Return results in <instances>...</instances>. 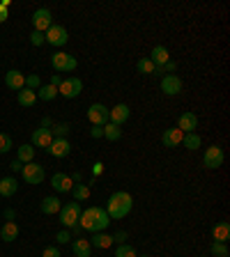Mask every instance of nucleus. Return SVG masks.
I'll list each match as a JSON object with an SVG mask.
<instances>
[{"mask_svg":"<svg viewBox=\"0 0 230 257\" xmlns=\"http://www.w3.org/2000/svg\"><path fill=\"white\" fill-rule=\"evenodd\" d=\"M150 60H152V65L157 67V69H161V67H164L166 62L170 60L168 49H166V46H154L152 53H150Z\"/></svg>","mask_w":230,"mask_h":257,"instance_id":"nucleus-19","label":"nucleus"},{"mask_svg":"<svg viewBox=\"0 0 230 257\" xmlns=\"http://www.w3.org/2000/svg\"><path fill=\"white\" fill-rule=\"evenodd\" d=\"M55 241H58V243H67V241H69V232L67 230L58 232V234H55Z\"/></svg>","mask_w":230,"mask_h":257,"instance_id":"nucleus-39","label":"nucleus"},{"mask_svg":"<svg viewBox=\"0 0 230 257\" xmlns=\"http://www.w3.org/2000/svg\"><path fill=\"white\" fill-rule=\"evenodd\" d=\"M42 257H60V250H58V248H44Z\"/></svg>","mask_w":230,"mask_h":257,"instance_id":"nucleus-41","label":"nucleus"},{"mask_svg":"<svg viewBox=\"0 0 230 257\" xmlns=\"http://www.w3.org/2000/svg\"><path fill=\"white\" fill-rule=\"evenodd\" d=\"M92 172H94V175H101V172H104V163H101V161H97V163L92 165Z\"/></svg>","mask_w":230,"mask_h":257,"instance_id":"nucleus-44","label":"nucleus"},{"mask_svg":"<svg viewBox=\"0 0 230 257\" xmlns=\"http://www.w3.org/2000/svg\"><path fill=\"white\" fill-rule=\"evenodd\" d=\"M49 126H51V120L49 117H44V120H42V129H49Z\"/></svg>","mask_w":230,"mask_h":257,"instance_id":"nucleus-48","label":"nucleus"},{"mask_svg":"<svg viewBox=\"0 0 230 257\" xmlns=\"http://www.w3.org/2000/svg\"><path fill=\"white\" fill-rule=\"evenodd\" d=\"M71 195H74V200H76V202L88 200V197H90V186H88V184H76V186L71 188Z\"/></svg>","mask_w":230,"mask_h":257,"instance_id":"nucleus-30","label":"nucleus"},{"mask_svg":"<svg viewBox=\"0 0 230 257\" xmlns=\"http://www.w3.org/2000/svg\"><path fill=\"white\" fill-rule=\"evenodd\" d=\"M88 120L92 126H106L108 124V108L104 104H92L88 108Z\"/></svg>","mask_w":230,"mask_h":257,"instance_id":"nucleus-9","label":"nucleus"},{"mask_svg":"<svg viewBox=\"0 0 230 257\" xmlns=\"http://www.w3.org/2000/svg\"><path fill=\"white\" fill-rule=\"evenodd\" d=\"M12 149V138L7 133H0V154H5Z\"/></svg>","mask_w":230,"mask_h":257,"instance_id":"nucleus-37","label":"nucleus"},{"mask_svg":"<svg viewBox=\"0 0 230 257\" xmlns=\"http://www.w3.org/2000/svg\"><path fill=\"white\" fill-rule=\"evenodd\" d=\"M60 200H58V197H44V200H42V211L46 213V216H53V213H58L60 211Z\"/></svg>","mask_w":230,"mask_h":257,"instance_id":"nucleus-26","label":"nucleus"},{"mask_svg":"<svg viewBox=\"0 0 230 257\" xmlns=\"http://www.w3.org/2000/svg\"><path fill=\"white\" fill-rule=\"evenodd\" d=\"M69 152H71V145L67 138H53L51 145L46 147V154H51L55 159H65V156H69Z\"/></svg>","mask_w":230,"mask_h":257,"instance_id":"nucleus-10","label":"nucleus"},{"mask_svg":"<svg viewBox=\"0 0 230 257\" xmlns=\"http://www.w3.org/2000/svg\"><path fill=\"white\" fill-rule=\"evenodd\" d=\"M141 257H152V255H141Z\"/></svg>","mask_w":230,"mask_h":257,"instance_id":"nucleus-50","label":"nucleus"},{"mask_svg":"<svg viewBox=\"0 0 230 257\" xmlns=\"http://www.w3.org/2000/svg\"><path fill=\"white\" fill-rule=\"evenodd\" d=\"M177 129H180L182 133H193L198 129V117L196 113H191V110H186V113H182L180 120H177Z\"/></svg>","mask_w":230,"mask_h":257,"instance_id":"nucleus-14","label":"nucleus"},{"mask_svg":"<svg viewBox=\"0 0 230 257\" xmlns=\"http://www.w3.org/2000/svg\"><path fill=\"white\" fill-rule=\"evenodd\" d=\"M19 191V181L14 177H3L0 179V195L3 197H12Z\"/></svg>","mask_w":230,"mask_h":257,"instance_id":"nucleus-22","label":"nucleus"},{"mask_svg":"<svg viewBox=\"0 0 230 257\" xmlns=\"http://www.w3.org/2000/svg\"><path fill=\"white\" fill-rule=\"evenodd\" d=\"M51 26H53V17H51L49 10H44V7H42V10H37L33 14V28L37 30V33H46Z\"/></svg>","mask_w":230,"mask_h":257,"instance_id":"nucleus-12","label":"nucleus"},{"mask_svg":"<svg viewBox=\"0 0 230 257\" xmlns=\"http://www.w3.org/2000/svg\"><path fill=\"white\" fill-rule=\"evenodd\" d=\"M83 92V83L81 78H65L58 88V94H62L65 99H76Z\"/></svg>","mask_w":230,"mask_h":257,"instance_id":"nucleus-8","label":"nucleus"},{"mask_svg":"<svg viewBox=\"0 0 230 257\" xmlns=\"http://www.w3.org/2000/svg\"><path fill=\"white\" fill-rule=\"evenodd\" d=\"M127 241V232H115L113 234V243H125Z\"/></svg>","mask_w":230,"mask_h":257,"instance_id":"nucleus-42","label":"nucleus"},{"mask_svg":"<svg viewBox=\"0 0 230 257\" xmlns=\"http://www.w3.org/2000/svg\"><path fill=\"white\" fill-rule=\"evenodd\" d=\"M132 207H134V197L125 191H118L108 197V202H106V213H108L110 220H120L132 211Z\"/></svg>","mask_w":230,"mask_h":257,"instance_id":"nucleus-2","label":"nucleus"},{"mask_svg":"<svg viewBox=\"0 0 230 257\" xmlns=\"http://www.w3.org/2000/svg\"><path fill=\"white\" fill-rule=\"evenodd\" d=\"M136 69H138V74H154V69H157V67L152 65V60H150V58H141V60L136 62Z\"/></svg>","mask_w":230,"mask_h":257,"instance_id":"nucleus-32","label":"nucleus"},{"mask_svg":"<svg viewBox=\"0 0 230 257\" xmlns=\"http://www.w3.org/2000/svg\"><path fill=\"white\" fill-rule=\"evenodd\" d=\"M7 19H10V12H7V10H5V7L0 5V23H5V21H7Z\"/></svg>","mask_w":230,"mask_h":257,"instance_id":"nucleus-45","label":"nucleus"},{"mask_svg":"<svg viewBox=\"0 0 230 257\" xmlns=\"http://www.w3.org/2000/svg\"><path fill=\"white\" fill-rule=\"evenodd\" d=\"M127 120H129V106L127 104H118V106H113V108H108V122L110 124L122 126Z\"/></svg>","mask_w":230,"mask_h":257,"instance_id":"nucleus-13","label":"nucleus"},{"mask_svg":"<svg viewBox=\"0 0 230 257\" xmlns=\"http://www.w3.org/2000/svg\"><path fill=\"white\" fill-rule=\"evenodd\" d=\"M88 241H90V246L92 248H110L113 246V236L104 234V232H94L92 239H88Z\"/></svg>","mask_w":230,"mask_h":257,"instance_id":"nucleus-25","label":"nucleus"},{"mask_svg":"<svg viewBox=\"0 0 230 257\" xmlns=\"http://www.w3.org/2000/svg\"><path fill=\"white\" fill-rule=\"evenodd\" d=\"M5 218L7 220H14V218H17V211H14V209H7V211H5Z\"/></svg>","mask_w":230,"mask_h":257,"instance_id":"nucleus-47","label":"nucleus"},{"mask_svg":"<svg viewBox=\"0 0 230 257\" xmlns=\"http://www.w3.org/2000/svg\"><path fill=\"white\" fill-rule=\"evenodd\" d=\"M55 97H58V88H53V85H42L37 90V99H42V101H53Z\"/></svg>","mask_w":230,"mask_h":257,"instance_id":"nucleus-28","label":"nucleus"},{"mask_svg":"<svg viewBox=\"0 0 230 257\" xmlns=\"http://www.w3.org/2000/svg\"><path fill=\"white\" fill-rule=\"evenodd\" d=\"M26 88H28V90H35V92L42 88V83H39V76H37V74H30V76H26Z\"/></svg>","mask_w":230,"mask_h":257,"instance_id":"nucleus-36","label":"nucleus"},{"mask_svg":"<svg viewBox=\"0 0 230 257\" xmlns=\"http://www.w3.org/2000/svg\"><path fill=\"white\" fill-rule=\"evenodd\" d=\"M209 250H212L214 257H228V255H230V252H228V246H225V243H219V241H214Z\"/></svg>","mask_w":230,"mask_h":257,"instance_id":"nucleus-35","label":"nucleus"},{"mask_svg":"<svg viewBox=\"0 0 230 257\" xmlns=\"http://www.w3.org/2000/svg\"><path fill=\"white\" fill-rule=\"evenodd\" d=\"M51 140H53V136H51V129H42V126H39V129H35L33 131V145L35 147H49L51 145Z\"/></svg>","mask_w":230,"mask_h":257,"instance_id":"nucleus-18","label":"nucleus"},{"mask_svg":"<svg viewBox=\"0 0 230 257\" xmlns=\"http://www.w3.org/2000/svg\"><path fill=\"white\" fill-rule=\"evenodd\" d=\"M212 236H214V241H219V243H225V241L230 239V223H216L212 227Z\"/></svg>","mask_w":230,"mask_h":257,"instance_id":"nucleus-23","label":"nucleus"},{"mask_svg":"<svg viewBox=\"0 0 230 257\" xmlns=\"http://www.w3.org/2000/svg\"><path fill=\"white\" fill-rule=\"evenodd\" d=\"M60 83H62V78L55 74V76H51V83H49V85H53V88H60Z\"/></svg>","mask_w":230,"mask_h":257,"instance_id":"nucleus-46","label":"nucleus"},{"mask_svg":"<svg viewBox=\"0 0 230 257\" xmlns=\"http://www.w3.org/2000/svg\"><path fill=\"white\" fill-rule=\"evenodd\" d=\"M90 136L92 138H104V126H92V129H90Z\"/></svg>","mask_w":230,"mask_h":257,"instance_id":"nucleus-40","label":"nucleus"},{"mask_svg":"<svg viewBox=\"0 0 230 257\" xmlns=\"http://www.w3.org/2000/svg\"><path fill=\"white\" fill-rule=\"evenodd\" d=\"M30 42H33V46H42L46 42L44 33H37V30H33V35H30Z\"/></svg>","mask_w":230,"mask_h":257,"instance_id":"nucleus-38","label":"nucleus"},{"mask_svg":"<svg viewBox=\"0 0 230 257\" xmlns=\"http://www.w3.org/2000/svg\"><path fill=\"white\" fill-rule=\"evenodd\" d=\"M10 168L14 170V172H21V170H23V163L17 159V161H12V163H10Z\"/></svg>","mask_w":230,"mask_h":257,"instance_id":"nucleus-43","label":"nucleus"},{"mask_svg":"<svg viewBox=\"0 0 230 257\" xmlns=\"http://www.w3.org/2000/svg\"><path fill=\"white\" fill-rule=\"evenodd\" d=\"M69 129L71 126L65 124V122H62V124H55V126H51V136L53 138H65L67 133H69Z\"/></svg>","mask_w":230,"mask_h":257,"instance_id":"nucleus-34","label":"nucleus"},{"mask_svg":"<svg viewBox=\"0 0 230 257\" xmlns=\"http://www.w3.org/2000/svg\"><path fill=\"white\" fill-rule=\"evenodd\" d=\"M19 236V225L14 220H7L3 227H0V239L5 241V243H12V241Z\"/></svg>","mask_w":230,"mask_h":257,"instance_id":"nucleus-20","label":"nucleus"},{"mask_svg":"<svg viewBox=\"0 0 230 257\" xmlns=\"http://www.w3.org/2000/svg\"><path fill=\"white\" fill-rule=\"evenodd\" d=\"M5 85L10 90H14V92H21V90L26 88V76H23L21 71H17V69H10L5 74Z\"/></svg>","mask_w":230,"mask_h":257,"instance_id":"nucleus-15","label":"nucleus"},{"mask_svg":"<svg viewBox=\"0 0 230 257\" xmlns=\"http://www.w3.org/2000/svg\"><path fill=\"white\" fill-rule=\"evenodd\" d=\"M182 138H184V133H182L177 126L175 129H166V131L161 133V142H164L166 147H180Z\"/></svg>","mask_w":230,"mask_h":257,"instance_id":"nucleus-17","label":"nucleus"},{"mask_svg":"<svg viewBox=\"0 0 230 257\" xmlns=\"http://www.w3.org/2000/svg\"><path fill=\"white\" fill-rule=\"evenodd\" d=\"M21 175L23 179H26V184H33V186H37V184H42L44 181V165H39V163H26L21 170Z\"/></svg>","mask_w":230,"mask_h":257,"instance_id":"nucleus-5","label":"nucleus"},{"mask_svg":"<svg viewBox=\"0 0 230 257\" xmlns=\"http://www.w3.org/2000/svg\"><path fill=\"white\" fill-rule=\"evenodd\" d=\"M60 223L65 227H76L78 225V218H81V204L78 202H67L60 207Z\"/></svg>","mask_w":230,"mask_h":257,"instance_id":"nucleus-4","label":"nucleus"},{"mask_svg":"<svg viewBox=\"0 0 230 257\" xmlns=\"http://www.w3.org/2000/svg\"><path fill=\"white\" fill-rule=\"evenodd\" d=\"M44 39H46V44H51V46H65L67 44V39H69V35H67V28L65 26H51L49 30L44 33Z\"/></svg>","mask_w":230,"mask_h":257,"instance_id":"nucleus-6","label":"nucleus"},{"mask_svg":"<svg viewBox=\"0 0 230 257\" xmlns=\"http://www.w3.org/2000/svg\"><path fill=\"white\" fill-rule=\"evenodd\" d=\"M51 186L58 193H69L71 188H74V181H71V177L65 175V172H55V175L51 177Z\"/></svg>","mask_w":230,"mask_h":257,"instance_id":"nucleus-16","label":"nucleus"},{"mask_svg":"<svg viewBox=\"0 0 230 257\" xmlns=\"http://www.w3.org/2000/svg\"><path fill=\"white\" fill-rule=\"evenodd\" d=\"M115 257H138L136 255V248L129 246V243H120L118 250H115Z\"/></svg>","mask_w":230,"mask_h":257,"instance_id":"nucleus-33","label":"nucleus"},{"mask_svg":"<svg viewBox=\"0 0 230 257\" xmlns=\"http://www.w3.org/2000/svg\"><path fill=\"white\" fill-rule=\"evenodd\" d=\"M104 138H106V140H110V142L120 140V138H122V129L118 124H110V122H108V124L104 126Z\"/></svg>","mask_w":230,"mask_h":257,"instance_id":"nucleus-29","label":"nucleus"},{"mask_svg":"<svg viewBox=\"0 0 230 257\" xmlns=\"http://www.w3.org/2000/svg\"><path fill=\"white\" fill-rule=\"evenodd\" d=\"M71 250H74L76 257H90L92 255V246H90L88 239H76L74 243H71Z\"/></svg>","mask_w":230,"mask_h":257,"instance_id":"nucleus-24","label":"nucleus"},{"mask_svg":"<svg viewBox=\"0 0 230 257\" xmlns=\"http://www.w3.org/2000/svg\"><path fill=\"white\" fill-rule=\"evenodd\" d=\"M182 78L177 76V74H166L164 78H161V90H164V94H168V97H175V94L182 92Z\"/></svg>","mask_w":230,"mask_h":257,"instance_id":"nucleus-11","label":"nucleus"},{"mask_svg":"<svg viewBox=\"0 0 230 257\" xmlns=\"http://www.w3.org/2000/svg\"><path fill=\"white\" fill-rule=\"evenodd\" d=\"M76 58L69 53H65V51H58V53L51 55V67H53L58 74H69V71L76 69Z\"/></svg>","mask_w":230,"mask_h":257,"instance_id":"nucleus-3","label":"nucleus"},{"mask_svg":"<svg viewBox=\"0 0 230 257\" xmlns=\"http://www.w3.org/2000/svg\"><path fill=\"white\" fill-rule=\"evenodd\" d=\"M17 159L21 161L23 165L33 163V161H35V147H33V145H21V147H19V156H17Z\"/></svg>","mask_w":230,"mask_h":257,"instance_id":"nucleus-27","label":"nucleus"},{"mask_svg":"<svg viewBox=\"0 0 230 257\" xmlns=\"http://www.w3.org/2000/svg\"><path fill=\"white\" fill-rule=\"evenodd\" d=\"M17 99H19V106H23V108H33V106L37 104V92L23 88L21 92H17Z\"/></svg>","mask_w":230,"mask_h":257,"instance_id":"nucleus-21","label":"nucleus"},{"mask_svg":"<svg viewBox=\"0 0 230 257\" xmlns=\"http://www.w3.org/2000/svg\"><path fill=\"white\" fill-rule=\"evenodd\" d=\"M83 179V175L81 172H74V177H71V181H81Z\"/></svg>","mask_w":230,"mask_h":257,"instance_id":"nucleus-49","label":"nucleus"},{"mask_svg":"<svg viewBox=\"0 0 230 257\" xmlns=\"http://www.w3.org/2000/svg\"><path fill=\"white\" fill-rule=\"evenodd\" d=\"M182 145H184L186 149H198V147H200V136H198L196 131H193V133H184Z\"/></svg>","mask_w":230,"mask_h":257,"instance_id":"nucleus-31","label":"nucleus"},{"mask_svg":"<svg viewBox=\"0 0 230 257\" xmlns=\"http://www.w3.org/2000/svg\"><path fill=\"white\" fill-rule=\"evenodd\" d=\"M110 225V218L106 209L101 207H88L85 211H81V218H78V227L88 232H104L106 227Z\"/></svg>","mask_w":230,"mask_h":257,"instance_id":"nucleus-1","label":"nucleus"},{"mask_svg":"<svg viewBox=\"0 0 230 257\" xmlns=\"http://www.w3.org/2000/svg\"><path fill=\"white\" fill-rule=\"evenodd\" d=\"M223 149L219 147V145H212V147L205 149V156H203V165L207 170H216L223 165Z\"/></svg>","mask_w":230,"mask_h":257,"instance_id":"nucleus-7","label":"nucleus"}]
</instances>
